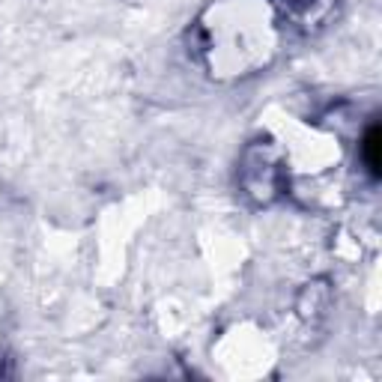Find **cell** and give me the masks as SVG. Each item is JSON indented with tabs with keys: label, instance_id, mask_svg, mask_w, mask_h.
I'll return each mask as SVG.
<instances>
[{
	"label": "cell",
	"instance_id": "1",
	"mask_svg": "<svg viewBox=\"0 0 382 382\" xmlns=\"http://www.w3.org/2000/svg\"><path fill=\"white\" fill-rule=\"evenodd\" d=\"M362 150H365V162H367V167H370V174L376 176V174H379V129H376V126L367 132Z\"/></svg>",
	"mask_w": 382,
	"mask_h": 382
}]
</instances>
